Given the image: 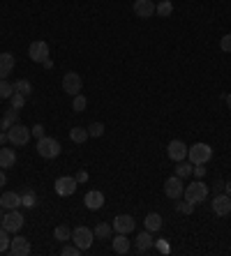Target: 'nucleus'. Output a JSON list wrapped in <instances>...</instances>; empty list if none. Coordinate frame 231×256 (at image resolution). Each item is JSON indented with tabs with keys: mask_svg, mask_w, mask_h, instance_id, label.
Returning a JSON list of instances; mask_svg holds the SVG:
<instances>
[{
	"mask_svg": "<svg viewBox=\"0 0 231 256\" xmlns=\"http://www.w3.org/2000/svg\"><path fill=\"white\" fill-rule=\"evenodd\" d=\"M60 150H63V146H60L56 138H51V136L37 138V152H40V157H44V160H56V157L60 155Z\"/></svg>",
	"mask_w": 231,
	"mask_h": 256,
	"instance_id": "f257e3e1",
	"label": "nucleus"
},
{
	"mask_svg": "<svg viewBox=\"0 0 231 256\" xmlns=\"http://www.w3.org/2000/svg\"><path fill=\"white\" fill-rule=\"evenodd\" d=\"M30 127L21 125V122H17V125H12L10 130H7V143H12V146H17V148H24L26 143L30 141Z\"/></svg>",
	"mask_w": 231,
	"mask_h": 256,
	"instance_id": "f03ea898",
	"label": "nucleus"
},
{
	"mask_svg": "<svg viewBox=\"0 0 231 256\" xmlns=\"http://www.w3.org/2000/svg\"><path fill=\"white\" fill-rule=\"evenodd\" d=\"M183 196L185 201H190V203H203L208 198V185H203L201 180H194V182H190V185L185 187L183 192Z\"/></svg>",
	"mask_w": 231,
	"mask_h": 256,
	"instance_id": "7ed1b4c3",
	"label": "nucleus"
},
{
	"mask_svg": "<svg viewBox=\"0 0 231 256\" xmlns=\"http://www.w3.org/2000/svg\"><path fill=\"white\" fill-rule=\"evenodd\" d=\"M187 157H190V164H208L213 157V148L208 143H194L187 150Z\"/></svg>",
	"mask_w": 231,
	"mask_h": 256,
	"instance_id": "20e7f679",
	"label": "nucleus"
},
{
	"mask_svg": "<svg viewBox=\"0 0 231 256\" xmlns=\"http://www.w3.org/2000/svg\"><path fill=\"white\" fill-rule=\"evenodd\" d=\"M93 240H95V233H93V228H88V226H77L74 231H72V242L83 252L90 250Z\"/></svg>",
	"mask_w": 231,
	"mask_h": 256,
	"instance_id": "39448f33",
	"label": "nucleus"
},
{
	"mask_svg": "<svg viewBox=\"0 0 231 256\" xmlns=\"http://www.w3.org/2000/svg\"><path fill=\"white\" fill-rule=\"evenodd\" d=\"M24 224H26V220H24V214L19 212V208L17 210H7L5 217H3V226H5L10 233L21 231V228H24Z\"/></svg>",
	"mask_w": 231,
	"mask_h": 256,
	"instance_id": "423d86ee",
	"label": "nucleus"
},
{
	"mask_svg": "<svg viewBox=\"0 0 231 256\" xmlns=\"http://www.w3.org/2000/svg\"><path fill=\"white\" fill-rule=\"evenodd\" d=\"M28 56H30V60H33V62L44 65V62L49 60V44L44 42V40L33 42V44H30V48H28Z\"/></svg>",
	"mask_w": 231,
	"mask_h": 256,
	"instance_id": "0eeeda50",
	"label": "nucleus"
},
{
	"mask_svg": "<svg viewBox=\"0 0 231 256\" xmlns=\"http://www.w3.org/2000/svg\"><path fill=\"white\" fill-rule=\"evenodd\" d=\"M81 88H83V78L79 76L77 72H67L65 76H63V90H65L67 95H79L81 92Z\"/></svg>",
	"mask_w": 231,
	"mask_h": 256,
	"instance_id": "6e6552de",
	"label": "nucleus"
},
{
	"mask_svg": "<svg viewBox=\"0 0 231 256\" xmlns=\"http://www.w3.org/2000/svg\"><path fill=\"white\" fill-rule=\"evenodd\" d=\"M54 185H56V194H58V196H72V194L77 192L79 182L74 176H63V178L56 180Z\"/></svg>",
	"mask_w": 231,
	"mask_h": 256,
	"instance_id": "1a4fd4ad",
	"label": "nucleus"
},
{
	"mask_svg": "<svg viewBox=\"0 0 231 256\" xmlns=\"http://www.w3.org/2000/svg\"><path fill=\"white\" fill-rule=\"evenodd\" d=\"M183 192H185V185H183V178H178V176H171V178H166L164 180V194L169 198H180L183 196Z\"/></svg>",
	"mask_w": 231,
	"mask_h": 256,
	"instance_id": "9d476101",
	"label": "nucleus"
},
{
	"mask_svg": "<svg viewBox=\"0 0 231 256\" xmlns=\"http://www.w3.org/2000/svg\"><path fill=\"white\" fill-rule=\"evenodd\" d=\"M213 212L219 214V217H226V214L231 212V196L226 194V192L215 194V198H213Z\"/></svg>",
	"mask_w": 231,
	"mask_h": 256,
	"instance_id": "9b49d317",
	"label": "nucleus"
},
{
	"mask_svg": "<svg viewBox=\"0 0 231 256\" xmlns=\"http://www.w3.org/2000/svg\"><path fill=\"white\" fill-rule=\"evenodd\" d=\"M187 146H185L183 141H178V138H173L169 146H166V155H169V160L173 162H183L185 157H187Z\"/></svg>",
	"mask_w": 231,
	"mask_h": 256,
	"instance_id": "f8f14e48",
	"label": "nucleus"
},
{
	"mask_svg": "<svg viewBox=\"0 0 231 256\" xmlns=\"http://www.w3.org/2000/svg\"><path fill=\"white\" fill-rule=\"evenodd\" d=\"M134 217H132V214H118V217H116V220H113V231L116 233H132L134 231Z\"/></svg>",
	"mask_w": 231,
	"mask_h": 256,
	"instance_id": "ddd939ff",
	"label": "nucleus"
},
{
	"mask_svg": "<svg viewBox=\"0 0 231 256\" xmlns=\"http://www.w3.org/2000/svg\"><path fill=\"white\" fill-rule=\"evenodd\" d=\"M83 203L88 210H102L104 208V194L100 190H90L86 196H83Z\"/></svg>",
	"mask_w": 231,
	"mask_h": 256,
	"instance_id": "4468645a",
	"label": "nucleus"
},
{
	"mask_svg": "<svg viewBox=\"0 0 231 256\" xmlns=\"http://www.w3.org/2000/svg\"><path fill=\"white\" fill-rule=\"evenodd\" d=\"M134 244H136V252H139V254H146V252H150L155 247L153 233H150V231L139 233V236H136V240H134Z\"/></svg>",
	"mask_w": 231,
	"mask_h": 256,
	"instance_id": "2eb2a0df",
	"label": "nucleus"
},
{
	"mask_svg": "<svg viewBox=\"0 0 231 256\" xmlns=\"http://www.w3.org/2000/svg\"><path fill=\"white\" fill-rule=\"evenodd\" d=\"M10 254H14V256H28L30 254V242L24 238V236L12 238V242H10Z\"/></svg>",
	"mask_w": 231,
	"mask_h": 256,
	"instance_id": "dca6fc26",
	"label": "nucleus"
},
{
	"mask_svg": "<svg viewBox=\"0 0 231 256\" xmlns=\"http://www.w3.org/2000/svg\"><path fill=\"white\" fill-rule=\"evenodd\" d=\"M134 14L139 18H150L155 14V2L153 0H134Z\"/></svg>",
	"mask_w": 231,
	"mask_h": 256,
	"instance_id": "f3484780",
	"label": "nucleus"
},
{
	"mask_svg": "<svg viewBox=\"0 0 231 256\" xmlns=\"http://www.w3.org/2000/svg\"><path fill=\"white\" fill-rule=\"evenodd\" d=\"M19 206H21V194H17V192H5L3 196H0V208L5 210H17Z\"/></svg>",
	"mask_w": 231,
	"mask_h": 256,
	"instance_id": "a211bd4d",
	"label": "nucleus"
},
{
	"mask_svg": "<svg viewBox=\"0 0 231 256\" xmlns=\"http://www.w3.org/2000/svg\"><path fill=\"white\" fill-rule=\"evenodd\" d=\"M111 247H113V252L116 254H127L130 252V240H127V233H116L111 238Z\"/></svg>",
	"mask_w": 231,
	"mask_h": 256,
	"instance_id": "6ab92c4d",
	"label": "nucleus"
},
{
	"mask_svg": "<svg viewBox=\"0 0 231 256\" xmlns=\"http://www.w3.org/2000/svg\"><path fill=\"white\" fill-rule=\"evenodd\" d=\"M17 164V152L14 148H0V168H12Z\"/></svg>",
	"mask_w": 231,
	"mask_h": 256,
	"instance_id": "aec40b11",
	"label": "nucleus"
},
{
	"mask_svg": "<svg viewBox=\"0 0 231 256\" xmlns=\"http://www.w3.org/2000/svg\"><path fill=\"white\" fill-rule=\"evenodd\" d=\"M19 122V111L17 108H7L5 111V116H3V118H0V132H5V130H10V127L12 125H17Z\"/></svg>",
	"mask_w": 231,
	"mask_h": 256,
	"instance_id": "412c9836",
	"label": "nucleus"
},
{
	"mask_svg": "<svg viewBox=\"0 0 231 256\" xmlns=\"http://www.w3.org/2000/svg\"><path fill=\"white\" fill-rule=\"evenodd\" d=\"M14 70V56L12 54H0V78H7V74H12Z\"/></svg>",
	"mask_w": 231,
	"mask_h": 256,
	"instance_id": "4be33fe9",
	"label": "nucleus"
},
{
	"mask_svg": "<svg viewBox=\"0 0 231 256\" xmlns=\"http://www.w3.org/2000/svg\"><path fill=\"white\" fill-rule=\"evenodd\" d=\"M143 224H146V231L157 233L162 228V214L160 212H148L146 214V220H143Z\"/></svg>",
	"mask_w": 231,
	"mask_h": 256,
	"instance_id": "5701e85b",
	"label": "nucleus"
},
{
	"mask_svg": "<svg viewBox=\"0 0 231 256\" xmlns=\"http://www.w3.org/2000/svg\"><path fill=\"white\" fill-rule=\"evenodd\" d=\"M93 233H95L97 240H109V238H113V226L104 222V224H97V226L93 228Z\"/></svg>",
	"mask_w": 231,
	"mask_h": 256,
	"instance_id": "b1692460",
	"label": "nucleus"
},
{
	"mask_svg": "<svg viewBox=\"0 0 231 256\" xmlns=\"http://www.w3.org/2000/svg\"><path fill=\"white\" fill-rule=\"evenodd\" d=\"M171 12H173V2H171V0H162V2H157V5H155V14H157V16H162V18L171 16Z\"/></svg>",
	"mask_w": 231,
	"mask_h": 256,
	"instance_id": "393cba45",
	"label": "nucleus"
},
{
	"mask_svg": "<svg viewBox=\"0 0 231 256\" xmlns=\"http://www.w3.org/2000/svg\"><path fill=\"white\" fill-rule=\"evenodd\" d=\"M70 138L74 143H79V146H81V143H86L90 136H88V130H83V127H72V130H70Z\"/></svg>",
	"mask_w": 231,
	"mask_h": 256,
	"instance_id": "a878e982",
	"label": "nucleus"
},
{
	"mask_svg": "<svg viewBox=\"0 0 231 256\" xmlns=\"http://www.w3.org/2000/svg\"><path fill=\"white\" fill-rule=\"evenodd\" d=\"M14 92H21V95L28 97L33 92V84H30L28 78H19V81H14Z\"/></svg>",
	"mask_w": 231,
	"mask_h": 256,
	"instance_id": "bb28decb",
	"label": "nucleus"
},
{
	"mask_svg": "<svg viewBox=\"0 0 231 256\" xmlns=\"http://www.w3.org/2000/svg\"><path fill=\"white\" fill-rule=\"evenodd\" d=\"M192 168H194V164H192V166H190V162H178V166H176V176H178V178H190V176H192Z\"/></svg>",
	"mask_w": 231,
	"mask_h": 256,
	"instance_id": "cd10ccee",
	"label": "nucleus"
},
{
	"mask_svg": "<svg viewBox=\"0 0 231 256\" xmlns=\"http://www.w3.org/2000/svg\"><path fill=\"white\" fill-rule=\"evenodd\" d=\"M14 95V84H10L7 78H0V100H10Z\"/></svg>",
	"mask_w": 231,
	"mask_h": 256,
	"instance_id": "c85d7f7f",
	"label": "nucleus"
},
{
	"mask_svg": "<svg viewBox=\"0 0 231 256\" xmlns=\"http://www.w3.org/2000/svg\"><path fill=\"white\" fill-rule=\"evenodd\" d=\"M10 242H12V238H10V231H7L5 226H0V254L10 252Z\"/></svg>",
	"mask_w": 231,
	"mask_h": 256,
	"instance_id": "c756f323",
	"label": "nucleus"
},
{
	"mask_svg": "<svg viewBox=\"0 0 231 256\" xmlns=\"http://www.w3.org/2000/svg\"><path fill=\"white\" fill-rule=\"evenodd\" d=\"M35 203H37L35 192H33V190H24V194H21V206H24V208H33Z\"/></svg>",
	"mask_w": 231,
	"mask_h": 256,
	"instance_id": "7c9ffc66",
	"label": "nucleus"
},
{
	"mask_svg": "<svg viewBox=\"0 0 231 256\" xmlns=\"http://www.w3.org/2000/svg\"><path fill=\"white\" fill-rule=\"evenodd\" d=\"M54 238L60 240V242H67V240H72V228H67V226H56Z\"/></svg>",
	"mask_w": 231,
	"mask_h": 256,
	"instance_id": "2f4dec72",
	"label": "nucleus"
},
{
	"mask_svg": "<svg viewBox=\"0 0 231 256\" xmlns=\"http://www.w3.org/2000/svg\"><path fill=\"white\" fill-rule=\"evenodd\" d=\"M86 106H88V100L79 92V95H74V100H72V108L77 111V114H81V111H86Z\"/></svg>",
	"mask_w": 231,
	"mask_h": 256,
	"instance_id": "473e14b6",
	"label": "nucleus"
},
{
	"mask_svg": "<svg viewBox=\"0 0 231 256\" xmlns=\"http://www.w3.org/2000/svg\"><path fill=\"white\" fill-rule=\"evenodd\" d=\"M26 100H28V97L26 95H21V92H14L12 97H10V104H12V108H24L26 106Z\"/></svg>",
	"mask_w": 231,
	"mask_h": 256,
	"instance_id": "72a5a7b5",
	"label": "nucleus"
},
{
	"mask_svg": "<svg viewBox=\"0 0 231 256\" xmlns=\"http://www.w3.org/2000/svg\"><path fill=\"white\" fill-rule=\"evenodd\" d=\"M102 134H104V125H102V122H93V125L88 127V136L100 138Z\"/></svg>",
	"mask_w": 231,
	"mask_h": 256,
	"instance_id": "f704fd0d",
	"label": "nucleus"
},
{
	"mask_svg": "<svg viewBox=\"0 0 231 256\" xmlns=\"http://www.w3.org/2000/svg\"><path fill=\"white\" fill-rule=\"evenodd\" d=\"M176 210H178L180 214H192V212H194V203H190V201L176 203Z\"/></svg>",
	"mask_w": 231,
	"mask_h": 256,
	"instance_id": "c9c22d12",
	"label": "nucleus"
},
{
	"mask_svg": "<svg viewBox=\"0 0 231 256\" xmlns=\"http://www.w3.org/2000/svg\"><path fill=\"white\" fill-rule=\"evenodd\" d=\"M81 252H83V250H79L77 244H65V247L60 250V254H63V256H79Z\"/></svg>",
	"mask_w": 231,
	"mask_h": 256,
	"instance_id": "e433bc0d",
	"label": "nucleus"
},
{
	"mask_svg": "<svg viewBox=\"0 0 231 256\" xmlns=\"http://www.w3.org/2000/svg\"><path fill=\"white\" fill-rule=\"evenodd\" d=\"M219 48H222V51H226V54H231V32L219 40Z\"/></svg>",
	"mask_w": 231,
	"mask_h": 256,
	"instance_id": "4c0bfd02",
	"label": "nucleus"
},
{
	"mask_svg": "<svg viewBox=\"0 0 231 256\" xmlns=\"http://www.w3.org/2000/svg\"><path fill=\"white\" fill-rule=\"evenodd\" d=\"M153 250H157V252H162V254H166L169 252V242L166 240H155V247Z\"/></svg>",
	"mask_w": 231,
	"mask_h": 256,
	"instance_id": "58836bf2",
	"label": "nucleus"
},
{
	"mask_svg": "<svg viewBox=\"0 0 231 256\" xmlns=\"http://www.w3.org/2000/svg\"><path fill=\"white\" fill-rule=\"evenodd\" d=\"M30 134L35 138H42L44 136V125H35V127H30Z\"/></svg>",
	"mask_w": 231,
	"mask_h": 256,
	"instance_id": "ea45409f",
	"label": "nucleus"
},
{
	"mask_svg": "<svg viewBox=\"0 0 231 256\" xmlns=\"http://www.w3.org/2000/svg\"><path fill=\"white\" fill-rule=\"evenodd\" d=\"M213 192H215V194H222V192H224V180H215V182H213Z\"/></svg>",
	"mask_w": 231,
	"mask_h": 256,
	"instance_id": "a19ab883",
	"label": "nucleus"
},
{
	"mask_svg": "<svg viewBox=\"0 0 231 256\" xmlns=\"http://www.w3.org/2000/svg\"><path fill=\"white\" fill-rule=\"evenodd\" d=\"M74 178H77V182L81 185V182H86V180H88V171H79Z\"/></svg>",
	"mask_w": 231,
	"mask_h": 256,
	"instance_id": "79ce46f5",
	"label": "nucleus"
},
{
	"mask_svg": "<svg viewBox=\"0 0 231 256\" xmlns=\"http://www.w3.org/2000/svg\"><path fill=\"white\" fill-rule=\"evenodd\" d=\"M7 185V176H5V168H0V187Z\"/></svg>",
	"mask_w": 231,
	"mask_h": 256,
	"instance_id": "37998d69",
	"label": "nucleus"
},
{
	"mask_svg": "<svg viewBox=\"0 0 231 256\" xmlns=\"http://www.w3.org/2000/svg\"><path fill=\"white\" fill-rule=\"evenodd\" d=\"M3 143H7V132H0V146Z\"/></svg>",
	"mask_w": 231,
	"mask_h": 256,
	"instance_id": "c03bdc74",
	"label": "nucleus"
},
{
	"mask_svg": "<svg viewBox=\"0 0 231 256\" xmlns=\"http://www.w3.org/2000/svg\"><path fill=\"white\" fill-rule=\"evenodd\" d=\"M224 192H226V194H229V196H231V180H226V182H224Z\"/></svg>",
	"mask_w": 231,
	"mask_h": 256,
	"instance_id": "a18cd8bd",
	"label": "nucleus"
},
{
	"mask_svg": "<svg viewBox=\"0 0 231 256\" xmlns=\"http://www.w3.org/2000/svg\"><path fill=\"white\" fill-rule=\"evenodd\" d=\"M224 100H226V106H229V111H231V92L229 95H224Z\"/></svg>",
	"mask_w": 231,
	"mask_h": 256,
	"instance_id": "49530a36",
	"label": "nucleus"
},
{
	"mask_svg": "<svg viewBox=\"0 0 231 256\" xmlns=\"http://www.w3.org/2000/svg\"><path fill=\"white\" fill-rule=\"evenodd\" d=\"M3 217H5V214H3V208H0V226H3Z\"/></svg>",
	"mask_w": 231,
	"mask_h": 256,
	"instance_id": "de8ad7c7",
	"label": "nucleus"
}]
</instances>
